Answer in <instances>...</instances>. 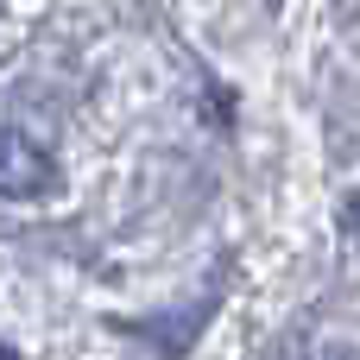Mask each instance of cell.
<instances>
[{
	"mask_svg": "<svg viewBox=\"0 0 360 360\" xmlns=\"http://www.w3.org/2000/svg\"><path fill=\"white\" fill-rule=\"evenodd\" d=\"M278 360H360V354H354V348H342V342H316V335H297V342H291V348H285Z\"/></svg>",
	"mask_w": 360,
	"mask_h": 360,
	"instance_id": "2",
	"label": "cell"
},
{
	"mask_svg": "<svg viewBox=\"0 0 360 360\" xmlns=\"http://www.w3.org/2000/svg\"><path fill=\"white\" fill-rule=\"evenodd\" d=\"M342 221H348V234H360V196H348V209H342Z\"/></svg>",
	"mask_w": 360,
	"mask_h": 360,
	"instance_id": "3",
	"label": "cell"
},
{
	"mask_svg": "<svg viewBox=\"0 0 360 360\" xmlns=\"http://www.w3.org/2000/svg\"><path fill=\"white\" fill-rule=\"evenodd\" d=\"M57 184V165L38 139L0 127V196H44Z\"/></svg>",
	"mask_w": 360,
	"mask_h": 360,
	"instance_id": "1",
	"label": "cell"
},
{
	"mask_svg": "<svg viewBox=\"0 0 360 360\" xmlns=\"http://www.w3.org/2000/svg\"><path fill=\"white\" fill-rule=\"evenodd\" d=\"M0 360H13V354H6V348H0Z\"/></svg>",
	"mask_w": 360,
	"mask_h": 360,
	"instance_id": "4",
	"label": "cell"
}]
</instances>
